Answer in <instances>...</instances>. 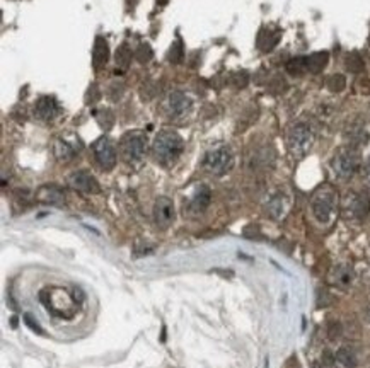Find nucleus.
I'll use <instances>...</instances> for the list:
<instances>
[{
    "label": "nucleus",
    "instance_id": "cd10ccee",
    "mask_svg": "<svg viewBox=\"0 0 370 368\" xmlns=\"http://www.w3.org/2000/svg\"><path fill=\"white\" fill-rule=\"evenodd\" d=\"M152 56H154V53H152V48L149 44H140L135 51V58L138 60L140 63H147V61H150Z\"/></svg>",
    "mask_w": 370,
    "mask_h": 368
},
{
    "label": "nucleus",
    "instance_id": "412c9836",
    "mask_svg": "<svg viewBox=\"0 0 370 368\" xmlns=\"http://www.w3.org/2000/svg\"><path fill=\"white\" fill-rule=\"evenodd\" d=\"M75 153H77V150H75V147H72L67 140H58L57 143H55V155H57L58 160H70Z\"/></svg>",
    "mask_w": 370,
    "mask_h": 368
},
{
    "label": "nucleus",
    "instance_id": "f03ea898",
    "mask_svg": "<svg viewBox=\"0 0 370 368\" xmlns=\"http://www.w3.org/2000/svg\"><path fill=\"white\" fill-rule=\"evenodd\" d=\"M336 204L338 194L331 186L324 184V186L317 188L311 199V210L314 218L322 225L329 223L334 217V212H336Z\"/></svg>",
    "mask_w": 370,
    "mask_h": 368
},
{
    "label": "nucleus",
    "instance_id": "5701e85b",
    "mask_svg": "<svg viewBox=\"0 0 370 368\" xmlns=\"http://www.w3.org/2000/svg\"><path fill=\"white\" fill-rule=\"evenodd\" d=\"M307 70V56H298V58H293L287 63V72L290 75H302L304 72Z\"/></svg>",
    "mask_w": 370,
    "mask_h": 368
},
{
    "label": "nucleus",
    "instance_id": "2f4dec72",
    "mask_svg": "<svg viewBox=\"0 0 370 368\" xmlns=\"http://www.w3.org/2000/svg\"><path fill=\"white\" fill-rule=\"evenodd\" d=\"M363 177H365V181L370 184V157L367 158V162H365V166H363Z\"/></svg>",
    "mask_w": 370,
    "mask_h": 368
},
{
    "label": "nucleus",
    "instance_id": "dca6fc26",
    "mask_svg": "<svg viewBox=\"0 0 370 368\" xmlns=\"http://www.w3.org/2000/svg\"><path fill=\"white\" fill-rule=\"evenodd\" d=\"M210 199H212V191L209 186H205V184H201V186L196 188V191L193 194V198H191L190 201V210L195 213H201L205 212V208L210 204Z\"/></svg>",
    "mask_w": 370,
    "mask_h": 368
},
{
    "label": "nucleus",
    "instance_id": "a211bd4d",
    "mask_svg": "<svg viewBox=\"0 0 370 368\" xmlns=\"http://www.w3.org/2000/svg\"><path fill=\"white\" fill-rule=\"evenodd\" d=\"M328 60H329L328 51H317V53H312L311 56H307V70L312 72V74H321V72L326 68Z\"/></svg>",
    "mask_w": 370,
    "mask_h": 368
},
{
    "label": "nucleus",
    "instance_id": "423d86ee",
    "mask_svg": "<svg viewBox=\"0 0 370 368\" xmlns=\"http://www.w3.org/2000/svg\"><path fill=\"white\" fill-rule=\"evenodd\" d=\"M121 155L128 164H136L144 158L147 152V136L142 131H128L120 142Z\"/></svg>",
    "mask_w": 370,
    "mask_h": 368
},
{
    "label": "nucleus",
    "instance_id": "f257e3e1",
    "mask_svg": "<svg viewBox=\"0 0 370 368\" xmlns=\"http://www.w3.org/2000/svg\"><path fill=\"white\" fill-rule=\"evenodd\" d=\"M155 160L162 166H169L181 155L182 152V138L179 133L172 130H164L155 136L154 145H152Z\"/></svg>",
    "mask_w": 370,
    "mask_h": 368
},
{
    "label": "nucleus",
    "instance_id": "bb28decb",
    "mask_svg": "<svg viewBox=\"0 0 370 368\" xmlns=\"http://www.w3.org/2000/svg\"><path fill=\"white\" fill-rule=\"evenodd\" d=\"M326 85L331 92H341L344 87H346V80H344L343 75H333L328 79Z\"/></svg>",
    "mask_w": 370,
    "mask_h": 368
},
{
    "label": "nucleus",
    "instance_id": "4be33fe9",
    "mask_svg": "<svg viewBox=\"0 0 370 368\" xmlns=\"http://www.w3.org/2000/svg\"><path fill=\"white\" fill-rule=\"evenodd\" d=\"M116 65L120 66L121 70H126L130 66V61H131V50L128 48V44H121L118 50H116Z\"/></svg>",
    "mask_w": 370,
    "mask_h": 368
},
{
    "label": "nucleus",
    "instance_id": "ddd939ff",
    "mask_svg": "<svg viewBox=\"0 0 370 368\" xmlns=\"http://www.w3.org/2000/svg\"><path fill=\"white\" fill-rule=\"evenodd\" d=\"M288 204H290V201H288L287 194H283V193L278 191V193L271 194V196L268 198V201H266V213L270 215L273 220H280V218H283V217L287 215Z\"/></svg>",
    "mask_w": 370,
    "mask_h": 368
},
{
    "label": "nucleus",
    "instance_id": "0eeeda50",
    "mask_svg": "<svg viewBox=\"0 0 370 368\" xmlns=\"http://www.w3.org/2000/svg\"><path fill=\"white\" fill-rule=\"evenodd\" d=\"M92 153L103 171H111L116 166V150L108 136H101L92 143Z\"/></svg>",
    "mask_w": 370,
    "mask_h": 368
},
{
    "label": "nucleus",
    "instance_id": "7ed1b4c3",
    "mask_svg": "<svg viewBox=\"0 0 370 368\" xmlns=\"http://www.w3.org/2000/svg\"><path fill=\"white\" fill-rule=\"evenodd\" d=\"M234 166V153L229 145H217L203 157V167L214 176H224Z\"/></svg>",
    "mask_w": 370,
    "mask_h": 368
},
{
    "label": "nucleus",
    "instance_id": "20e7f679",
    "mask_svg": "<svg viewBox=\"0 0 370 368\" xmlns=\"http://www.w3.org/2000/svg\"><path fill=\"white\" fill-rule=\"evenodd\" d=\"M360 167V153L357 148L353 147H344L341 150L336 152V155L331 160V169L334 176L341 181H348L350 177H353V174L358 171Z\"/></svg>",
    "mask_w": 370,
    "mask_h": 368
},
{
    "label": "nucleus",
    "instance_id": "39448f33",
    "mask_svg": "<svg viewBox=\"0 0 370 368\" xmlns=\"http://www.w3.org/2000/svg\"><path fill=\"white\" fill-rule=\"evenodd\" d=\"M314 142V133L306 123H297L287 133V145L293 157H304L311 150Z\"/></svg>",
    "mask_w": 370,
    "mask_h": 368
},
{
    "label": "nucleus",
    "instance_id": "c85d7f7f",
    "mask_svg": "<svg viewBox=\"0 0 370 368\" xmlns=\"http://www.w3.org/2000/svg\"><path fill=\"white\" fill-rule=\"evenodd\" d=\"M24 324H26L33 332H36V334H44L43 327L39 326V322L34 319L31 314H24Z\"/></svg>",
    "mask_w": 370,
    "mask_h": 368
},
{
    "label": "nucleus",
    "instance_id": "f3484780",
    "mask_svg": "<svg viewBox=\"0 0 370 368\" xmlns=\"http://www.w3.org/2000/svg\"><path fill=\"white\" fill-rule=\"evenodd\" d=\"M38 199L41 203L47 204H57V206H62L65 203V194L60 188L57 186H43L38 191Z\"/></svg>",
    "mask_w": 370,
    "mask_h": 368
},
{
    "label": "nucleus",
    "instance_id": "6e6552de",
    "mask_svg": "<svg viewBox=\"0 0 370 368\" xmlns=\"http://www.w3.org/2000/svg\"><path fill=\"white\" fill-rule=\"evenodd\" d=\"M176 218V212H174V203H172L171 198L167 196H160L155 199L154 204V222L159 228L166 230L169 228L172 222Z\"/></svg>",
    "mask_w": 370,
    "mask_h": 368
},
{
    "label": "nucleus",
    "instance_id": "c756f323",
    "mask_svg": "<svg viewBox=\"0 0 370 368\" xmlns=\"http://www.w3.org/2000/svg\"><path fill=\"white\" fill-rule=\"evenodd\" d=\"M101 99V90L96 84H90V87L87 89V96H85V102L87 104H96Z\"/></svg>",
    "mask_w": 370,
    "mask_h": 368
},
{
    "label": "nucleus",
    "instance_id": "b1692460",
    "mask_svg": "<svg viewBox=\"0 0 370 368\" xmlns=\"http://www.w3.org/2000/svg\"><path fill=\"white\" fill-rule=\"evenodd\" d=\"M344 65H346V68L352 72V74H360V72L363 70V60H362V56H360L358 53H350L346 56V61H344Z\"/></svg>",
    "mask_w": 370,
    "mask_h": 368
},
{
    "label": "nucleus",
    "instance_id": "2eb2a0df",
    "mask_svg": "<svg viewBox=\"0 0 370 368\" xmlns=\"http://www.w3.org/2000/svg\"><path fill=\"white\" fill-rule=\"evenodd\" d=\"M353 276H355V273H353L352 266H348V264H338L336 268L333 269V273H331V281H333L334 286H338V288L346 290L348 286L352 285Z\"/></svg>",
    "mask_w": 370,
    "mask_h": 368
},
{
    "label": "nucleus",
    "instance_id": "4468645a",
    "mask_svg": "<svg viewBox=\"0 0 370 368\" xmlns=\"http://www.w3.org/2000/svg\"><path fill=\"white\" fill-rule=\"evenodd\" d=\"M109 60V46L103 36H98L94 41V48H92V65L96 70L103 68Z\"/></svg>",
    "mask_w": 370,
    "mask_h": 368
},
{
    "label": "nucleus",
    "instance_id": "393cba45",
    "mask_svg": "<svg viewBox=\"0 0 370 368\" xmlns=\"http://www.w3.org/2000/svg\"><path fill=\"white\" fill-rule=\"evenodd\" d=\"M182 58H184V51H182V43L181 39H177L172 43V46L169 48V53H167V60L171 61V63H181Z\"/></svg>",
    "mask_w": 370,
    "mask_h": 368
},
{
    "label": "nucleus",
    "instance_id": "a878e982",
    "mask_svg": "<svg viewBox=\"0 0 370 368\" xmlns=\"http://www.w3.org/2000/svg\"><path fill=\"white\" fill-rule=\"evenodd\" d=\"M96 118H98V123L101 125V128H104V130H109L114 123V114L111 109H99L96 112Z\"/></svg>",
    "mask_w": 370,
    "mask_h": 368
},
{
    "label": "nucleus",
    "instance_id": "9d476101",
    "mask_svg": "<svg viewBox=\"0 0 370 368\" xmlns=\"http://www.w3.org/2000/svg\"><path fill=\"white\" fill-rule=\"evenodd\" d=\"M68 184L72 186L75 191L84 193V194H94L99 193V184L94 179V176H90L87 171H75L70 174Z\"/></svg>",
    "mask_w": 370,
    "mask_h": 368
},
{
    "label": "nucleus",
    "instance_id": "6ab92c4d",
    "mask_svg": "<svg viewBox=\"0 0 370 368\" xmlns=\"http://www.w3.org/2000/svg\"><path fill=\"white\" fill-rule=\"evenodd\" d=\"M334 361H338L343 368H355L357 366V355H355V351L352 348L343 346L336 351Z\"/></svg>",
    "mask_w": 370,
    "mask_h": 368
},
{
    "label": "nucleus",
    "instance_id": "9b49d317",
    "mask_svg": "<svg viewBox=\"0 0 370 368\" xmlns=\"http://www.w3.org/2000/svg\"><path fill=\"white\" fill-rule=\"evenodd\" d=\"M191 106H193V101L181 90H172L167 97V111L172 118H181L188 114L191 111Z\"/></svg>",
    "mask_w": 370,
    "mask_h": 368
},
{
    "label": "nucleus",
    "instance_id": "473e14b6",
    "mask_svg": "<svg viewBox=\"0 0 370 368\" xmlns=\"http://www.w3.org/2000/svg\"><path fill=\"white\" fill-rule=\"evenodd\" d=\"M363 319H365V322H368L370 324V304H367L363 307Z\"/></svg>",
    "mask_w": 370,
    "mask_h": 368
},
{
    "label": "nucleus",
    "instance_id": "aec40b11",
    "mask_svg": "<svg viewBox=\"0 0 370 368\" xmlns=\"http://www.w3.org/2000/svg\"><path fill=\"white\" fill-rule=\"evenodd\" d=\"M278 41H280V33H278V31L271 33L270 29H263L260 33V38H258V46H260L263 51H270L275 48Z\"/></svg>",
    "mask_w": 370,
    "mask_h": 368
},
{
    "label": "nucleus",
    "instance_id": "7c9ffc66",
    "mask_svg": "<svg viewBox=\"0 0 370 368\" xmlns=\"http://www.w3.org/2000/svg\"><path fill=\"white\" fill-rule=\"evenodd\" d=\"M232 82L236 84L237 89H241V87H246V85H247V82H249V77H247L246 72H239V74L234 75Z\"/></svg>",
    "mask_w": 370,
    "mask_h": 368
},
{
    "label": "nucleus",
    "instance_id": "f8f14e48",
    "mask_svg": "<svg viewBox=\"0 0 370 368\" xmlns=\"http://www.w3.org/2000/svg\"><path fill=\"white\" fill-rule=\"evenodd\" d=\"M58 114V104L52 96H43L34 102V116L39 121H52Z\"/></svg>",
    "mask_w": 370,
    "mask_h": 368
},
{
    "label": "nucleus",
    "instance_id": "1a4fd4ad",
    "mask_svg": "<svg viewBox=\"0 0 370 368\" xmlns=\"http://www.w3.org/2000/svg\"><path fill=\"white\" fill-rule=\"evenodd\" d=\"M344 212L350 218L362 220L370 212V196L363 193H352L348 194L346 201H344Z\"/></svg>",
    "mask_w": 370,
    "mask_h": 368
}]
</instances>
